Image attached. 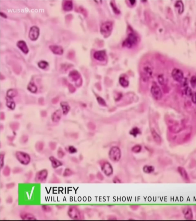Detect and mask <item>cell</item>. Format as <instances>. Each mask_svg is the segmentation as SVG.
<instances>
[{
  "label": "cell",
  "instance_id": "23",
  "mask_svg": "<svg viewBox=\"0 0 196 221\" xmlns=\"http://www.w3.org/2000/svg\"><path fill=\"white\" fill-rule=\"evenodd\" d=\"M61 105L62 107L64 114L66 115L68 113L69 111L70 110V106H69L68 103L65 102H62L61 103Z\"/></svg>",
  "mask_w": 196,
  "mask_h": 221
},
{
  "label": "cell",
  "instance_id": "4",
  "mask_svg": "<svg viewBox=\"0 0 196 221\" xmlns=\"http://www.w3.org/2000/svg\"><path fill=\"white\" fill-rule=\"evenodd\" d=\"M109 156L110 159L113 161H118L121 158V150L117 147H112L109 151Z\"/></svg>",
  "mask_w": 196,
  "mask_h": 221
},
{
  "label": "cell",
  "instance_id": "41",
  "mask_svg": "<svg viewBox=\"0 0 196 221\" xmlns=\"http://www.w3.org/2000/svg\"><path fill=\"white\" fill-rule=\"evenodd\" d=\"M42 208L45 211H47V212L50 211L51 210V208L50 207L47 206V205H43L42 206Z\"/></svg>",
  "mask_w": 196,
  "mask_h": 221
},
{
  "label": "cell",
  "instance_id": "30",
  "mask_svg": "<svg viewBox=\"0 0 196 221\" xmlns=\"http://www.w3.org/2000/svg\"><path fill=\"white\" fill-rule=\"evenodd\" d=\"M39 67L42 69H45L48 65V63L45 61H41L38 63Z\"/></svg>",
  "mask_w": 196,
  "mask_h": 221
},
{
  "label": "cell",
  "instance_id": "20",
  "mask_svg": "<svg viewBox=\"0 0 196 221\" xmlns=\"http://www.w3.org/2000/svg\"><path fill=\"white\" fill-rule=\"evenodd\" d=\"M21 218L25 220H35L36 218L32 214L27 213L26 212H22L20 214Z\"/></svg>",
  "mask_w": 196,
  "mask_h": 221
},
{
  "label": "cell",
  "instance_id": "39",
  "mask_svg": "<svg viewBox=\"0 0 196 221\" xmlns=\"http://www.w3.org/2000/svg\"><path fill=\"white\" fill-rule=\"evenodd\" d=\"M65 153L63 152V150L61 149H60L57 152V155L60 158H62L65 155Z\"/></svg>",
  "mask_w": 196,
  "mask_h": 221
},
{
  "label": "cell",
  "instance_id": "43",
  "mask_svg": "<svg viewBox=\"0 0 196 221\" xmlns=\"http://www.w3.org/2000/svg\"><path fill=\"white\" fill-rule=\"evenodd\" d=\"M69 151L71 153H74L77 152V150L75 147L73 146H70L69 148Z\"/></svg>",
  "mask_w": 196,
  "mask_h": 221
},
{
  "label": "cell",
  "instance_id": "42",
  "mask_svg": "<svg viewBox=\"0 0 196 221\" xmlns=\"http://www.w3.org/2000/svg\"><path fill=\"white\" fill-rule=\"evenodd\" d=\"M68 86L69 89L70 90V91L71 92V93H73L75 91V88H74V87L73 86V85L70 84H69V85H68Z\"/></svg>",
  "mask_w": 196,
  "mask_h": 221
},
{
  "label": "cell",
  "instance_id": "15",
  "mask_svg": "<svg viewBox=\"0 0 196 221\" xmlns=\"http://www.w3.org/2000/svg\"><path fill=\"white\" fill-rule=\"evenodd\" d=\"M17 45L19 48L25 53H27L28 52L29 50L28 46L26 42L23 40H20L17 42Z\"/></svg>",
  "mask_w": 196,
  "mask_h": 221
},
{
  "label": "cell",
  "instance_id": "7",
  "mask_svg": "<svg viewBox=\"0 0 196 221\" xmlns=\"http://www.w3.org/2000/svg\"><path fill=\"white\" fill-rule=\"evenodd\" d=\"M16 156L18 160L23 164L27 165L30 161V156L25 152H16Z\"/></svg>",
  "mask_w": 196,
  "mask_h": 221
},
{
  "label": "cell",
  "instance_id": "5",
  "mask_svg": "<svg viewBox=\"0 0 196 221\" xmlns=\"http://www.w3.org/2000/svg\"><path fill=\"white\" fill-rule=\"evenodd\" d=\"M68 214L70 218L74 220H80L82 218L81 212L75 206L70 207L68 211Z\"/></svg>",
  "mask_w": 196,
  "mask_h": 221
},
{
  "label": "cell",
  "instance_id": "14",
  "mask_svg": "<svg viewBox=\"0 0 196 221\" xmlns=\"http://www.w3.org/2000/svg\"><path fill=\"white\" fill-rule=\"evenodd\" d=\"M184 217L187 220H191L193 218V214L192 210L190 207H186L184 208L183 210Z\"/></svg>",
  "mask_w": 196,
  "mask_h": 221
},
{
  "label": "cell",
  "instance_id": "26",
  "mask_svg": "<svg viewBox=\"0 0 196 221\" xmlns=\"http://www.w3.org/2000/svg\"><path fill=\"white\" fill-rule=\"evenodd\" d=\"M28 89L29 91L33 93H36L37 90V86L35 85V84L32 82L29 84L28 86Z\"/></svg>",
  "mask_w": 196,
  "mask_h": 221
},
{
  "label": "cell",
  "instance_id": "44",
  "mask_svg": "<svg viewBox=\"0 0 196 221\" xmlns=\"http://www.w3.org/2000/svg\"><path fill=\"white\" fill-rule=\"evenodd\" d=\"M186 94L188 96H192V93L191 89L190 88H187L186 90Z\"/></svg>",
  "mask_w": 196,
  "mask_h": 221
},
{
  "label": "cell",
  "instance_id": "40",
  "mask_svg": "<svg viewBox=\"0 0 196 221\" xmlns=\"http://www.w3.org/2000/svg\"><path fill=\"white\" fill-rule=\"evenodd\" d=\"M4 154H0V165H1V168H2V167L4 165Z\"/></svg>",
  "mask_w": 196,
  "mask_h": 221
},
{
  "label": "cell",
  "instance_id": "21",
  "mask_svg": "<svg viewBox=\"0 0 196 221\" xmlns=\"http://www.w3.org/2000/svg\"><path fill=\"white\" fill-rule=\"evenodd\" d=\"M61 116V112L60 110H57L53 114L52 116V119L55 122H58L60 120Z\"/></svg>",
  "mask_w": 196,
  "mask_h": 221
},
{
  "label": "cell",
  "instance_id": "49",
  "mask_svg": "<svg viewBox=\"0 0 196 221\" xmlns=\"http://www.w3.org/2000/svg\"><path fill=\"white\" fill-rule=\"evenodd\" d=\"M59 100V99L58 98H54L52 100V102L53 103L56 104L57 103Z\"/></svg>",
  "mask_w": 196,
  "mask_h": 221
},
{
  "label": "cell",
  "instance_id": "35",
  "mask_svg": "<svg viewBox=\"0 0 196 221\" xmlns=\"http://www.w3.org/2000/svg\"><path fill=\"white\" fill-rule=\"evenodd\" d=\"M10 126L13 130H16L19 127V124L17 123H13L10 125Z\"/></svg>",
  "mask_w": 196,
  "mask_h": 221
},
{
  "label": "cell",
  "instance_id": "31",
  "mask_svg": "<svg viewBox=\"0 0 196 221\" xmlns=\"http://www.w3.org/2000/svg\"><path fill=\"white\" fill-rule=\"evenodd\" d=\"M140 130L139 129L137 128H135L133 129L130 131V134L134 136H136L138 134L140 133Z\"/></svg>",
  "mask_w": 196,
  "mask_h": 221
},
{
  "label": "cell",
  "instance_id": "11",
  "mask_svg": "<svg viewBox=\"0 0 196 221\" xmlns=\"http://www.w3.org/2000/svg\"><path fill=\"white\" fill-rule=\"evenodd\" d=\"M102 170L107 176H110L113 173V168L110 163L108 162L103 163L102 165Z\"/></svg>",
  "mask_w": 196,
  "mask_h": 221
},
{
  "label": "cell",
  "instance_id": "46",
  "mask_svg": "<svg viewBox=\"0 0 196 221\" xmlns=\"http://www.w3.org/2000/svg\"><path fill=\"white\" fill-rule=\"evenodd\" d=\"M97 100H98V103L100 104L101 105H105V101H104V100H103L102 98H100V97H98V98H97Z\"/></svg>",
  "mask_w": 196,
  "mask_h": 221
},
{
  "label": "cell",
  "instance_id": "6",
  "mask_svg": "<svg viewBox=\"0 0 196 221\" xmlns=\"http://www.w3.org/2000/svg\"><path fill=\"white\" fill-rule=\"evenodd\" d=\"M151 93L153 97L157 100H159L163 97V94L159 86L154 82L151 89Z\"/></svg>",
  "mask_w": 196,
  "mask_h": 221
},
{
  "label": "cell",
  "instance_id": "51",
  "mask_svg": "<svg viewBox=\"0 0 196 221\" xmlns=\"http://www.w3.org/2000/svg\"><path fill=\"white\" fill-rule=\"evenodd\" d=\"M39 103H40V104H41V105H43V99L42 98H40V99L39 100Z\"/></svg>",
  "mask_w": 196,
  "mask_h": 221
},
{
  "label": "cell",
  "instance_id": "52",
  "mask_svg": "<svg viewBox=\"0 0 196 221\" xmlns=\"http://www.w3.org/2000/svg\"><path fill=\"white\" fill-rule=\"evenodd\" d=\"M20 171H21V169L18 168L17 169H15L14 170V173H18V172H20Z\"/></svg>",
  "mask_w": 196,
  "mask_h": 221
},
{
  "label": "cell",
  "instance_id": "28",
  "mask_svg": "<svg viewBox=\"0 0 196 221\" xmlns=\"http://www.w3.org/2000/svg\"><path fill=\"white\" fill-rule=\"evenodd\" d=\"M143 170L144 172L146 173H151L154 171V168L152 166L146 165L143 167Z\"/></svg>",
  "mask_w": 196,
  "mask_h": 221
},
{
  "label": "cell",
  "instance_id": "12",
  "mask_svg": "<svg viewBox=\"0 0 196 221\" xmlns=\"http://www.w3.org/2000/svg\"><path fill=\"white\" fill-rule=\"evenodd\" d=\"M93 56L94 58L97 60L103 61L106 59V54L105 51L101 50L95 52Z\"/></svg>",
  "mask_w": 196,
  "mask_h": 221
},
{
  "label": "cell",
  "instance_id": "37",
  "mask_svg": "<svg viewBox=\"0 0 196 221\" xmlns=\"http://www.w3.org/2000/svg\"><path fill=\"white\" fill-rule=\"evenodd\" d=\"M190 83L191 86L193 87H195L196 85V77L195 76H193L191 77L190 80Z\"/></svg>",
  "mask_w": 196,
  "mask_h": 221
},
{
  "label": "cell",
  "instance_id": "17",
  "mask_svg": "<svg viewBox=\"0 0 196 221\" xmlns=\"http://www.w3.org/2000/svg\"><path fill=\"white\" fill-rule=\"evenodd\" d=\"M62 7L64 10L66 11H70L73 8V3L71 0H65L64 1Z\"/></svg>",
  "mask_w": 196,
  "mask_h": 221
},
{
  "label": "cell",
  "instance_id": "10",
  "mask_svg": "<svg viewBox=\"0 0 196 221\" xmlns=\"http://www.w3.org/2000/svg\"><path fill=\"white\" fill-rule=\"evenodd\" d=\"M47 176H48L47 170L46 169L42 170L38 172L37 173L35 180L36 182H42L47 178Z\"/></svg>",
  "mask_w": 196,
  "mask_h": 221
},
{
  "label": "cell",
  "instance_id": "25",
  "mask_svg": "<svg viewBox=\"0 0 196 221\" xmlns=\"http://www.w3.org/2000/svg\"><path fill=\"white\" fill-rule=\"evenodd\" d=\"M119 82L121 86L123 87H126L129 85V82L124 77H121L120 78Z\"/></svg>",
  "mask_w": 196,
  "mask_h": 221
},
{
  "label": "cell",
  "instance_id": "48",
  "mask_svg": "<svg viewBox=\"0 0 196 221\" xmlns=\"http://www.w3.org/2000/svg\"><path fill=\"white\" fill-rule=\"evenodd\" d=\"M192 101L194 103H196V93L195 95H192Z\"/></svg>",
  "mask_w": 196,
  "mask_h": 221
},
{
  "label": "cell",
  "instance_id": "36",
  "mask_svg": "<svg viewBox=\"0 0 196 221\" xmlns=\"http://www.w3.org/2000/svg\"><path fill=\"white\" fill-rule=\"evenodd\" d=\"M72 174V172L71 170L69 168H66L65 170V172L64 173L63 175L64 176H69Z\"/></svg>",
  "mask_w": 196,
  "mask_h": 221
},
{
  "label": "cell",
  "instance_id": "55",
  "mask_svg": "<svg viewBox=\"0 0 196 221\" xmlns=\"http://www.w3.org/2000/svg\"><path fill=\"white\" fill-rule=\"evenodd\" d=\"M5 118V115H4V114L3 113H1V114H0V118H1V120H4Z\"/></svg>",
  "mask_w": 196,
  "mask_h": 221
},
{
  "label": "cell",
  "instance_id": "8",
  "mask_svg": "<svg viewBox=\"0 0 196 221\" xmlns=\"http://www.w3.org/2000/svg\"><path fill=\"white\" fill-rule=\"evenodd\" d=\"M172 75L173 79L177 82H180L183 80L184 76L183 72L177 68L173 69L172 73Z\"/></svg>",
  "mask_w": 196,
  "mask_h": 221
},
{
  "label": "cell",
  "instance_id": "53",
  "mask_svg": "<svg viewBox=\"0 0 196 221\" xmlns=\"http://www.w3.org/2000/svg\"><path fill=\"white\" fill-rule=\"evenodd\" d=\"M0 15H1V16H2V17H4V18H7V15L5 14V13H4V12H0Z\"/></svg>",
  "mask_w": 196,
  "mask_h": 221
},
{
  "label": "cell",
  "instance_id": "56",
  "mask_svg": "<svg viewBox=\"0 0 196 221\" xmlns=\"http://www.w3.org/2000/svg\"><path fill=\"white\" fill-rule=\"evenodd\" d=\"M135 2V1H130V2H131V4H134Z\"/></svg>",
  "mask_w": 196,
  "mask_h": 221
},
{
  "label": "cell",
  "instance_id": "50",
  "mask_svg": "<svg viewBox=\"0 0 196 221\" xmlns=\"http://www.w3.org/2000/svg\"><path fill=\"white\" fill-rule=\"evenodd\" d=\"M22 140L23 142L24 143H25V142L27 141V140H28V138L26 136H24L22 138Z\"/></svg>",
  "mask_w": 196,
  "mask_h": 221
},
{
  "label": "cell",
  "instance_id": "29",
  "mask_svg": "<svg viewBox=\"0 0 196 221\" xmlns=\"http://www.w3.org/2000/svg\"><path fill=\"white\" fill-rule=\"evenodd\" d=\"M17 91L14 89H10L7 91V95L8 97L13 98L17 96Z\"/></svg>",
  "mask_w": 196,
  "mask_h": 221
},
{
  "label": "cell",
  "instance_id": "47",
  "mask_svg": "<svg viewBox=\"0 0 196 221\" xmlns=\"http://www.w3.org/2000/svg\"><path fill=\"white\" fill-rule=\"evenodd\" d=\"M14 185H15V184H14V183H12L7 184V185H6V187H7V188H11L14 187Z\"/></svg>",
  "mask_w": 196,
  "mask_h": 221
},
{
  "label": "cell",
  "instance_id": "32",
  "mask_svg": "<svg viewBox=\"0 0 196 221\" xmlns=\"http://www.w3.org/2000/svg\"><path fill=\"white\" fill-rule=\"evenodd\" d=\"M141 147L138 145H135V146L133 147L132 149V151L135 153H138L141 151Z\"/></svg>",
  "mask_w": 196,
  "mask_h": 221
},
{
  "label": "cell",
  "instance_id": "3",
  "mask_svg": "<svg viewBox=\"0 0 196 221\" xmlns=\"http://www.w3.org/2000/svg\"><path fill=\"white\" fill-rule=\"evenodd\" d=\"M113 29V24L111 22H105L100 26V32L101 34L105 37L110 35Z\"/></svg>",
  "mask_w": 196,
  "mask_h": 221
},
{
  "label": "cell",
  "instance_id": "33",
  "mask_svg": "<svg viewBox=\"0 0 196 221\" xmlns=\"http://www.w3.org/2000/svg\"><path fill=\"white\" fill-rule=\"evenodd\" d=\"M43 143L41 142H38L36 145V149L38 151H41L42 150L43 148Z\"/></svg>",
  "mask_w": 196,
  "mask_h": 221
},
{
  "label": "cell",
  "instance_id": "16",
  "mask_svg": "<svg viewBox=\"0 0 196 221\" xmlns=\"http://www.w3.org/2000/svg\"><path fill=\"white\" fill-rule=\"evenodd\" d=\"M178 171L180 175H181L183 179L186 180L187 181H189L190 179L188 177V174L187 173L185 169V168H183V167H179L178 168Z\"/></svg>",
  "mask_w": 196,
  "mask_h": 221
},
{
  "label": "cell",
  "instance_id": "34",
  "mask_svg": "<svg viewBox=\"0 0 196 221\" xmlns=\"http://www.w3.org/2000/svg\"><path fill=\"white\" fill-rule=\"evenodd\" d=\"M3 174L5 176H8L10 175V168L8 166H6L5 167L4 169L3 170Z\"/></svg>",
  "mask_w": 196,
  "mask_h": 221
},
{
  "label": "cell",
  "instance_id": "2",
  "mask_svg": "<svg viewBox=\"0 0 196 221\" xmlns=\"http://www.w3.org/2000/svg\"><path fill=\"white\" fill-rule=\"evenodd\" d=\"M138 42V38L134 34H130L123 42V46L125 47L131 48L135 46Z\"/></svg>",
  "mask_w": 196,
  "mask_h": 221
},
{
  "label": "cell",
  "instance_id": "27",
  "mask_svg": "<svg viewBox=\"0 0 196 221\" xmlns=\"http://www.w3.org/2000/svg\"><path fill=\"white\" fill-rule=\"evenodd\" d=\"M175 6L176 7L178 8V12L179 13H182L184 9V5L182 2L181 1H177L175 3Z\"/></svg>",
  "mask_w": 196,
  "mask_h": 221
},
{
  "label": "cell",
  "instance_id": "1",
  "mask_svg": "<svg viewBox=\"0 0 196 221\" xmlns=\"http://www.w3.org/2000/svg\"><path fill=\"white\" fill-rule=\"evenodd\" d=\"M153 74V68L151 65L149 63L144 65L142 68V78L144 82H147L151 77Z\"/></svg>",
  "mask_w": 196,
  "mask_h": 221
},
{
  "label": "cell",
  "instance_id": "13",
  "mask_svg": "<svg viewBox=\"0 0 196 221\" xmlns=\"http://www.w3.org/2000/svg\"><path fill=\"white\" fill-rule=\"evenodd\" d=\"M49 48L52 52L55 54L61 55L63 53V49L61 46L57 45H51Z\"/></svg>",
  "mask_w": 196,
  "mask_h": 221
},
{
  "label": "cell",
  "instance_id": "18",
  "mask_svg": "<svg viewBox=\"0 0 196 221\" xmlns=\"http://www.w3.org/2000/svg\"><path fill=\"white\" fill-rule=\"evenodd\" d=\"M69 77L72 81H77L80 78V75L77 71L73 70L70 72Z\"/></svg>",
  "mask_w": 196,
  "mask_h": 221
},
{
  "label": "cell",
  "instance_id": "19",
  "mask_svg": "<svg viewBox=\"0 0 196 221\" xmlns=\"http://www.w3.org/2000/svg\"><path fill=\"white\" fill-rule=\"evenodd\" d=\"M151 134L155 141L158 144H160L161 142V139L160 135L157 133L154 129H151Z\"/></svg>",
  "mask_w": 196,
  "mask_h": 221
},
{
  "label": "cell",
  "instance_id": "38",
  "mask_svg": "<svg viewBox=\"0 0 196 221\" xmlns=\"http://www.w3.org/2000/svg\"><path fill=\"white\" fill-rule=\"evenodd\" d=\"M158 79L159 82V83L160 85H163L164 84V79L162 75H160L159 76Z\"/></svg>",
  "mask_w": 196,
  "mask_h": 221
},
{
  "label": "cell",
  "instance_id": "24",
  "mask_svg": "<svg viewBox=\"0 0 196 221\" xmlns=\"http://www.w3.org/2000/svg\"><path fill=\"white\" fill-rule=\"evenodd\" d=\"M6 100H7V106L12 110L14 109L15 108V105L12 98L8 97L6 98Z\"/></svg>",
  "mask_w": 196,
  "mask_h": 221
},
{
  "label": "cell",
  "instance_id": "54",
  "mask_svg": "<svg viewBox=\"0 0 196 221\" xmlns=\"http://www.w3.org/2000/svg\"><path fill=\"white\" fill-rule=\"evenodd\" d=\"M41 115L43 117H45L47 115V113L45 111H42L41 113Z\"/></svg>",
  "mask_w": 196,
  "mask_h": 221
},
{
  "label": "cell",
  "instance_id": "9",
  "mask_svg": "<svg viewBox=\"0 0 196 221\" xmlns=\"http://www.w3.org/2000/svg\"><path fill=\"white\" fill-rule=\"evenodd\" d=\"M40 34V29L36 26H32L30 29L29 37L32 40H35L38 38Z\"/></svg>",
  "mask_w": 196,
  "mask_h": 221
},
{
  "label": "cell",
  "instance_id": "45",
  "mask_svg": "<svg viewBox=\"0 0 196 221\" xmlns=\"http://www.w3.org/2000/svg\"><path fill=\"white\" fill-rule=\"evenodd\" d=\"M50 147L51 149L54 150L56 148V144L53 142L50 143Z\"/></svg>",
  "mask_w": 196,
  "mask_h": 221
},
{
  "label": "cell",
  "instance_id": "22",
  "mask_svg": "<svg viewBox=\"0 0 196 221\" xmlns=\"http://www.w3.org/2000/svg\"><path fill=\"white\" fill-rule=\"evenodd\" d=\"M50 159L51 161V162L52 165L53 167H54V168H56L59 167L62 164L61 162L53 157H50Z\"/></svg>",
  "mask_w": 196,
  "mask_h": 221
}]
</instances>
